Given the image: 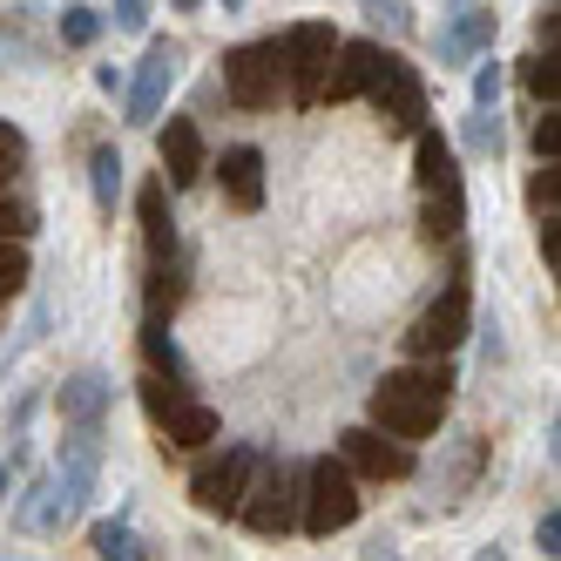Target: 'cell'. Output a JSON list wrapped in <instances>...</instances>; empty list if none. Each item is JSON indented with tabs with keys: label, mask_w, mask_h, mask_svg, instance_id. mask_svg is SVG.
I'll list each match as a JSON object with an SVG mask.
<instances>
[{
	"label": "cell",
	"mask_w": 561,
	"mask_h": 561,
	"mask_svg": "<svg viewBox=\"0 0 561 561\" xmlns=\"http://www.w3.org/2000/svg\"><path fill=\"white\" fill-rule=\"evenodd\" d=\"M454 366L447 358H413V366H399L373 386V426L392 433V439H426L439 433V420H447L454 407Z\"/></svg>",
	"instance_id": "1"
},
{
	"label": "cell",
	"mask_w": 561,
	"mask_h": 561,
	"mask_svg": "<svg viewBox=\"0 0 561 561\" xmlns=\"http://www.w3.org/2000/svg\"><path fill=\"white\" fill-rule=\"evenodd\" d=\"M358 520V473L345 467V460H311L305 467V488H298V528L305 535H318V541H332V535H345Z\"/></svg>",
	"instance_id": "2"
},
{
	"label": "cell",
	"mask_w": 561,
	"mask_h": 561,
	"mask_svg": "<svg viewBox=\"0 0 561 561\" xmlns=\"http://www.w3.org/2000/svg\"><path fill=\"white\" fill-rule=\"evenodd\" d=\"M298 488H305V467H291V460H257L244 501H237V520H244L251 535H264V541L291 535L298 528Z\"/></svg>",
	"instance_id": "3"
},
{
	"label": "cell",
	"mask_w": 561,
	"mask_h": 561,
	"mask_svg": "<svg viewBox=\"0 0 561 561\" xmlns=\"http://www.w3.org/2000/svg\"><path fill=\"white\" fill-rule=\"evenodd\" d=\"M224 95H230V108H244V115L277 108V95H285V61H277V42L230 48L224 55Z\"/></svg>",
	"instance_id": "4"
},
{
	"label": "cell",
	"mask_w": 561,
	"mask_h": 561,
	"mask_svg": "<svg viewBox=\"0 0 561 561\" xmlns=\"http://www.w3.org/2000/svg\"><path fill=\"white\" fill-rule=\"evenodd\" d=\"M257 460H264L257 447H224V454H204V460H196V473H190V501L204 507V514H217V520H237V501H244Z\"/></svg>",
	"instance_id": "5"
},
{
	"label": "cell",
	"mask_w": 561,
	"mask_h": 561,
	"mask_svg": "<svg viewBox=\"0 0 561 561\" xmlns=\"http://www.w3.org/2000/svg\"><path fill=\"white\" fill-rule=\"evenodd\" d=\"M332 48H339L332 21H298L285 42H277V61H285V95L291 102H318L325 68H332Z\"/></svg>",
	"instance_id": "6"
},
{
	"label": "cell",
	"mask_w": 561,
	"mask_h": 561,
	"mask_svg": "<svg viewBox=\"0 0 561 561\" xmlns=\"http://www.w3.org/2000/svg\"><path fill=\"white\" fill-rule=\"evenodd\" d=\"M176 82H183V48L176 42H149L136 82H123V123L129 129H156V115H163Z\"/></svg>",
	"instance_id": "7"
},
{
	"label": "cell",
	"mask_w": 561,
	"mask_h": 561,
	"mask_svg": "<svg viewBox=\"0 0 561 561\" xmlns=\"http://www.w3.org/2000/svg\"><path fill=\"white\" fill-rule=\"evenodd\" d=\"M467 332H473V298H467V285H447L420 318H413V332H407V352L413 358H454L460 345H467Z\"/></svg>",
	"instance_id": "8"
},
{
	"label": "cell",
	"mask_w": 561,
	"mask_h": 561,
	"mask_svg": "<svg viewBox=\"0 0 561 561\" xmlns=\"http://www.w3.org/2000/svg\"><path fill=\"white\" fill-rule=\"evenodd\" d=\"M339 460H345L358 480H413V473H420L413 439H392V433H379V426H345V433H339Z\"/></svg>",
	"instance_id": "9"
},
{
	"label": "cell",
	"mask_w": 561,
	"mask_h": 561,
	"mask_svg": "<svg viewBox=\"0 0 561 561\" xmlns=\"http://www.w3.org/2000/svg\"><path fill=\"white\" fill-rule=\"evenodd\" d=\"M366 102L386 115V129H399V136H413V129L426 123V82H420V68H413V61H399V55L379 61Z\"/></svg>",
	"instance_id": "10"
},
{
	"label": "cell",
	"mask_w": 561,
	"mask_h": 561,
	"mask_svg": "<svg viewBox=\"0 0 561 561\" xmlns=\"http://www.w3.org/2000/svg\"><path fill=\"white\" fill-rule=\"evenodd\" d=\"M61 426L68 433H61V454H55V480H61L68 507L82 514L89 494H95V480H102V426H75V420H61Z\"/></svg>",
	"instance_id": "11"
},
{
	"label": "cell",
	"mask_w": 561,
	"mask_h": 561,
	"mask_svg": "<svg viewBox=\"0 0 561 561\" xmlns=\"http://www.w3.org/2000/svg\"><path fill=\"white\" fill-rule=\"evenodd\" d=\"M156 156H163V183L170 190H196L210 170V156H204V129L190 123V115H170L163 129H156Z\"/></svg>",
	"instance_id": "12"
},
{
	"label": "cell",
	"mask_w": 561,
	"mask_h": 561,
	"mask_svg": "<svg viewBox=\"0 0 561 561\" xmlns=\"http://www.w3.org/2000/svg\"><path fill=\"white\" fill-rule=\"evenodd\" d=\"M379 61H386L379 42H339V48H332V68H325V89H318V102H358V95L373 89Z\"/></svg>",
	"instance_id": "13"
},
{
	"label": "cell",
	"mask_w": 561,
	"mask_h": 561,
	"mask_svg": "<svg viewBox=\"0 0 561 561\" xmlns=\"http://www.w3.org/2000/svg\"><path fill=\"white\" fill-rule=\"evenodd\" d=\"M494 34H501V14L494 8H460L447 27H439V68H467L473 55H488L494 48Z\"/></svg>",
	"instance_id": "14"
},
{
	"label": "cell",
	"mask_w": 561,
	"mask_h": 561,
	"mask_svg": "<svg viewBox=\"0 0 561 561\" xmlns=\"http://www.w3.org/2000/svg\"><path fill=\"white\" fill-rule=\"evenodd\" d=\"M413 170H420V196H467L454 142L439 136V129H426V123L413 129Z\"/></svg>",
	"instance_id": "15"
},
{
	"label": "cell",
	"mask_w": 561,
	"mask_h": 561,
	"mask_svg": "<svg viewBox=\"0 0 561 561\" xmlns=\"http://www.w3.org/2000/svg\"><path fill=\"white\" fill-rule=\"evenodd\" d=\"M217 183H224V204L230 210H264V156L251 142H230L224 149V163H217Z\"/></svg>",
	"instance_id": "16"
},
{
	"label": "cell",
	"mask_w": 561,
	"mask_h": 561,
	"mask_svg": "<svg viewBox=\"0 0 561 561\" xmlns=\"http://www.w3.org/2000/svg\"><path fill=\"white\" fill-rule=\"evenodd\" d=\"M68 520H75V507H68V494H61L55 473H42V480H34V488L14 501V528H21V535H61Z\"/></svg>",
	"instance_id": "17"
},
{
	"label": "cell",
	"mask_w": 561,
	"mask_h": 561,
	"mask_svg": "<svg viewBox=\"0 0 561 561\" xmlns=\"http://www.w3.org/2000/svg\"><path fill=\"white\" fill-rule=\"evenodd\" d=\"M156 433H163V447H176V454H196V447H210V439H217L224 426H217V413L204 407V399L190 392L183 407H170L163 420H156Z\"/></svg>",
	"instance_id": "18"
},
{
	"label": "cell",
	"mask_w": 561,
	"mask_h": 561,
	"mask_svg": "<svg viewBox=\"0 0 561 561\" xmlns=\"http://www.w3.org/2000/svg\"><path fill=\"white\" fill-rule=\"evenodd\" d=\"M108 399H115L108 373H75V379H61L55 407H61V420H75V426H102V420H108Z\"/></svg>",
	"instance_id": "19"
},
{
	"label": "cell",
	"mask_w": 561,
	"mask_h": 561,
	"mask_svg": "<svg viewBox=\"0 0 561 561\" xmlns=\"http://www.w3.org/2000/svg\"><path fill=\"white\" fill-rule=\"evenodd\" d=\"M136 217H142V251H149V257H176V217H170V183H163V176L142 183Z\"/></svg>",
	"instance_id": "20"
},
{
	"label": "cell",
	"mask_w": 561,
	"mask_h": 561,
	"mask_svg": "<svg viewBox=\"0 0 561 561\" xmlns=\"http://www.w3.org/2000/svg\"><path fill=\"white\" fill-rule=\"evenodd\" d=\"M142 358H149V373H163V379H176V386H196V379H190V358H183L176 339H170V318H142Z\"/></svg>",
	"instance_id": "21"
},
{
	"label": "cell",
	"mask_w": 561,
	"mask_h": 561,
	"mask_svg": "<svg viewBox=\"0 0 561 561\" xmlns=\"http://www.w3.org/2000/svg\"><path fill=\"white\" fill-rule=\"evenodd\" d=\"M460 224H467V196H426V210H420L426 244H454Z\"/></svg>",
	"instance_id": "22"
},
{
	"label": "cell",
	"mask_w": 561,
	"mask_h": 561,
	"mask_svg": "<svg viewBox=\"0 0 561 561\" xmlns=\"http://www.w3.org/2000/svg\"><path fill=\"white\" fill-rule=\"evenodd\" d=\"M520 89H528L541 108H548V102H561V55H554V48L528 55V61H520Z\"/></svg>",
	"instance_id": "23"
},
{
	"label": "cell",
	"mask_w": 561,
	"mask_h": 561,
	"mask_svg": "<svg viewBox=\"0 0 561 561\" xmlns=\"http://www.w3.org/2000/svg\"><path fill=\"white\" fill-rule=\"evenodd\" d=\"M501 149H507V129H501V102H494V108H473V115H467V156H480V163H494Z\"/></svg>",
	"instance_id": "24"
},
{
	"label": "cell",
	"mask_w": 561,
	"mask_h": 561,
	"mask_svg": "<svg viewBox=\"0 0 561 561\" xmlns=\"http://www.w3.org/2000/svg\"><path fill=\"white\" fill-rule=\"evenodd\" d=\"M183 305V271L176 257H149V318H170Z\"/></svg>",
	"instance_id": "25"
},
{
	"label": "cell",
	"mask_w": 561,
	"mask_h": 561,
	"mask_svg": "<svg viewBox=\"0 0 561 561\" xmlns=\"http://www.w3.org/2000/svg\"><path fill=\"white\" fill-rule=\"evenodd\" d=\"M27 277H34L27 244H21V237H0V305H14L27 291Z\"/></svg>",
	"instance_id": "26"
},
{
	"label": "cell",
	"mask_w": 561,
	"mask_h": 561,
	"mask_svg": "<svg viewBox=\"0 0 561 561\" xmlns=\"http://www.w3.org/2000/svg\"><path fill=\"white\" fill-rule=\"evenodd\" d=\"M89 183H95L102 217H115V196H123V156H115V149H95V156H89Z\"/></svg>",
	"instance_id": "27"
},
{
	"label": "cell",
	"mask_w": 561,
	"mask_h": 561,
	"mask_svg": "<svg viewBox=\"0 0 561 561\" xmlns=\"http://www.w3.org/2000/svg\"><path fill=\"white\" fill-rule=\"evenodd\" d=\"M89 541H95L102 561H136V554H149V548L129 535V520H123V514H115V520H95V535H89Z\"/></svg>",
	"instance_id": "28"
},
{
	"label": "cell",
	"mask_w": 561,
	"mask_h": 561,
	"mask_svg": "<svg viewBox=\"0 0 561 561\" xmlns=\"http://www.w3.org/2000/svg\"><path fill=\"white\" fill-rule=\"evenodd\" d=\"M55 27H61V48H95V42H102V14L82 8V0H68Z\"/></svg>",
	"instance_id": "29"
},
{
	"label": "cell",
	"mask_w": 561,
	"mask_h": 561,
	"mask_svg": "<svg viewBox=\"0 0 561 561\" xmlns=\"http://www.w3.org/2000/svg\"><path fill=\"white\" fill-rule=\"evenodd\" d=\"M34 230H42L34 204H27V196H14V190H0V237H21V244H27Z\"/></svg>",
	"instance_id": "30"
},
{
	"label": "cell",
	"mask_w": 561,
	"mask_h": 561,
	"mask_svg": "<svg viewBox=\"0 0 561 561\" xmlns=\"http://www.w3.org/2000/svg\"><path fill=\"white\" fill-rule=\"evenodd\" d=\"M21 170H27V136L14 123H0V190H14Z\"/></svg>",
	"instance_id": "31"
},
{
	"label": "cell",
	"mask_w": 561,
	"mask_h": 561,
	"mask_svg": "<svg viewBox=\"0 0 561 561\" xmlns=\"http://www.w3.org/2000/svg\"><path fill=\"white\" fill-rule=\"evenodd\" d=\"M528 210H535V217L561 210V163H541V170L528 176Z\"/></svg>",
	"instance_id": "32"
},
{
	"label": "cell",
	"mask_w": 561,
	"mask_h": 561,
	"mask_svg": "<svg viewBox=\"0 0 561 561\" xmlns=\"http://www.w3.org/2000/svg\"><path fill=\"white\" fill-rule=\"evenodd\" d=\"M358 8H366V21L386 27V34H413V8H407V0H358Z\"/></svg>",
	"instance_id": "33"
},
{
	"label": "cell",
	"mask_w": 561,
	"mask_h": 561,
	"mask_svg": "<svg viewBox=\"0 0 561 561\" xmlns=\"http://www.w3.org/2000/svg\"><path fill=\"white\" fill-rule=\"evenodd\" d=\"M535 156H541V163H561V102H548L535 115Z\"/></svg>",
	"instance_id": "34"
},
{
	"label": "cell",
	"mask_w": 561,
	"mask_h": 561,
	"mask_svg": "<svg viewBox=\"0 0 561 561\" xmlns=\"http://www.w3.org/2000/svg\"><path fill=\"white\" fill-rule=\"evenodd\" d=\"M501 102V61H494V48L480 55V68H473V108H494Z\"/></svg>",
	"instance_id": "35"
},
{
	"label": "cell",
	"mask_w": 561,
	"mask_h": 561,
	"mask_svg": "<svg viewBox=\"0 0 561 561\" xmlns=\"http://www.w3.org/2000/svg\"><path fill=\"white\" fill-rule=\"evenodd\" d=\"M541 264H548V277H561V217L554 210L541 217Z\"/></svg>",
	"instance_id": "36"
},
{
	"label": "cell",
	"mask_w": 561,
	"mask_h": 561,
	"mask_svg": "<svg viewBox=\"0 0 561 561\" xmlns=\"http://www.w3.org/2000/svg\"><path fill=\"white\" fill-rule=\"evenodd\" d=\"M108 14H115V27H123V34H142L149 27V0H115Z\"/></svg>",
	"instance_id": "37"
},
{
	"label": "cell",
	"mask_w": 561,
	"mask_h": 561,
	"mask_svg": "<svg viewBox=\"0 0 561 561\" xmlns=\"http://www.w3.org/2000/svg\"><path fill=\"white\" fill-rule=\"evenodd\" d=\"M535 42H541V48H554V42H561V14H554V8H541V14H535Z\"/></svg>",
	"instance_id": "38"
},
{
	"label": "cell",
	"mask_w": 561,
	"mask_h": 561,
	"mask_svg": "<svg viewBox=\"0 0 561 561\" xmlns=\"http://www.w3.org/2000/svg\"><path fill=\"white\" fill-rule=\"evenodd\" d=\"M535 541H541L548 554H561V514H554V507L541 514V528H535Z\"/></svg>",
	"instance_id": "39"
},
{
	"label": "cell",
	"mask_w": 561,
	"mask_h": 561,
	"mask_svg": "<svg viewBox=\"0 0 561 561\" xmlns=\"http://www.w3.org/2000/svg\"><path fill=\"white\" fill-rule=\"evenodd\" d=\"M95 89H102V95H123V75H115V68L102 61V68H95Z\"/></svg>",
	"instance_id": "40"
},
{
	"label": "cell",
	"mask_w": 561,
	"mask_h": 561,
	"mask_svg": "<svg viewBox=\"0 0 561 561\" xmlns=\"http://www.w3.org/2000/svg\"><path fill=\"white\" fill-rule=\"evenodd\" d=\"M170 8H183V14H196V8H204V0H170Z\"/></svg>",
	"instance_id": "41"
},
{
	"label": "cell",
	"mask_w": 561,
	"mask_h": 561,
	"mask_svg": "<svg viewBox=\"0 0 561 561\" xmlns=\"http://www.w3.org/2000/svg\"><path fill=\"white\" fill-rule=\"evenodd\" d=\"M0 494H8V460H0Z\"/></svg>",
	"instance_id": "42"
},
{
	"label": "cell",
	"mask_w": 561,
	"mask_h": 561,
	"mask_svg": "<svg viewBox=\"0 0 561 561\" xmlns=\"http://www.w3.org/2000/svg\"><path fill=\"white\" fill-rule=\"evenodd\" d=\"M237 8H244V0H224V14H237Z\"/></svg>",
	"instance_id": "43"
}]
</instances>
